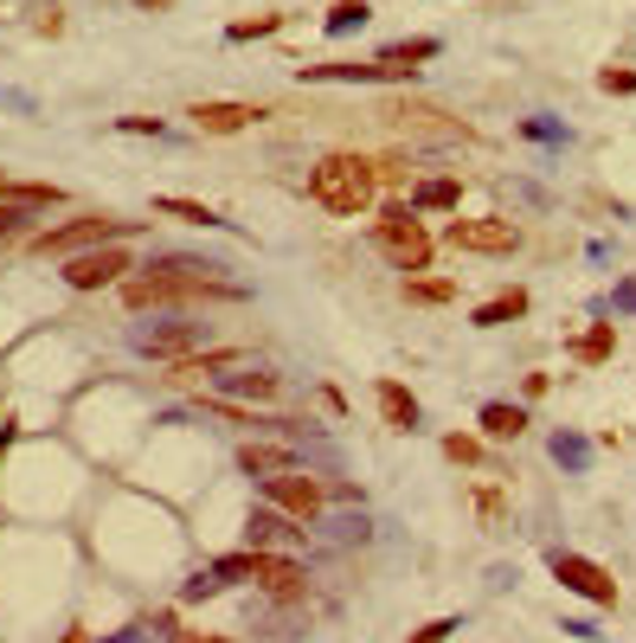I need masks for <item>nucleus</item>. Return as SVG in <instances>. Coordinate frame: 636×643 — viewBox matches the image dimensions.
I'll use <instances>...</instances> for the list:
<instances>
[{
  "label": "nucleus",
  "mask_w": 636,
  "mask_h": 643,
  "mask_svg": "<svg viewBox=\"0 0 636 643\" xmlns=\"http://www.w3.org/2000/svg\"><path fill=\"white\" fill-rule=\"evenodd\" d=\"M238 386H245V393H258V399H277V373H245Z\"/></svg>",
  "instance_id": "25"
},
{
  "label": "nucleus",
  "mask_w": 636,
  "mask_h": 643,
  "mask_svg": "<svg viewBox=\"0 0 636 643\" xmlns=\"http://www.w3.org/2000/svg\"><path fill=\"white\" fill-rule=\"evenodd\" d=\"M444 457H450V463H476V444H470V437H444Z\"/></svg>",
  "instance_id": "27"
},
{
  "label": "nucleus",
  "mask_w": 636,
  "mask_h": 643,
  "mask_svg": "<svg viewBox=\"0 0 636 643\" xmlns=\"http://www.w3.org/2000/svg\"><path fill=\"white\" fill-rule=\"evenodd\" d=\"M238 463H245L251 477H277V470H296V457H289V450H271V444H245V450H238Z\"/></svg>",
  "instance_id": "16"
},
{
  "label": "nucleus",
  "mask_w": 636,
  "mask_h": 643,
  "mask_svg": "<svg viewBox=\"0 0 636 643\" xmlns=\"http://www.w3.org/2000/svg\"><path fill=\"white\" fill-rule=\"evenodd\" d=\"M598 84L604 90H636V72H598Z\"/></svg>",
  "instance_id": "29"
},
{
  "label": "nucleus",
  "mask_w": 636,
  "mask_h": 643,
  "mask_svg": "<svg viewBox=\"0 0 636 643\" xmlns=\"http://www.w3.org/2000/svg\"><path fill=\"white\" fill-rule=\"evenodd\" d=\"M450 245L457 251H514L521 225L514 219H450Z\"/></svg>",
  "instance_id": "9"
},
{
  "label": "nucleus",
  "mask_w": 636,
  "mask_h": 643,
  "mask_svg": "<svg viewBox=\"0 0 636 643\" xmlns=\"http://www.w3.org/2000/svg\"><path fill=\"white\" fill-rule=\"evenodd\" d=\"M406 296H419V302H450L457 289L444 284V277H406Z\"/></svg>",
  "instance_id": "20"
},
{
  "label": "nucleus",
  "mask_w": 636,
  "mask_h": 643,
  "mask_svg": "<svg viewBox=\"0 0 636 643\" xmlns=\"http://www.w3.org/2000/svg\"><path fill=\"white\" fill-rule=\"evenodd\" d=\"M373 194H379V181H373V161H366V154H322V161L309 168V200L335 219L366 213Z\"/></svg>",
  "instance_id": "2"
},
{
  "label": "nucleus",
  "mask_w": 636,
  "mask_h": 643,
  "mask_svg": "<svg viewBox=\"0 0 636 643\" xmlns=\"http://www.w3.org/2000/svg\"><path fill=\"white\" fill-rule=\"evenodd\" d=\"M604 348H611V329H591V335L578 342V355H585V360H598V355H604Z\"/></svg>",
  "instance_id": "28"
},
{
  "label": "nucleus",
  "mask_w": 636,
  "mask_h": 643,
  "mask_svg": "<svg viewBox=\"0 0 636 643\" xmlns=\"http://www.w3.org/2000/svg\"><path fill=\"white\" fill-rule=\"evenodd\" d=\"M379 419H386L392 431H412L419 425V399H412L399 380H379Z\"/></svg>",
  "instance_id": "11"
},
{
  "label": "nucleus",
  "mask_w": 636,
  "mask_h": 643,
  "mask_svg": "<svg viewBox=\"0 0 636 643\" xmlns=\"http://www.w3.org/2000/svg\"><path fill=\"white\" fill-rule=\"evenodd\" d=\"M360 20H366V0H341V7L328 13V26H335V33H348V26H360Z\"/></svg>",
  "instance_id": "23"
},
{
  "label": "nucleus",
  "mask_w": 636,
  "mask_h": 643,
  "mask_svg": "<svg viewBox=\"0 0 636 643\" xmlns=\"http://www.w3.org/2000/svg\"><path fill=\"white\" fill-rule=\"evenodd\" d=\"M412 200H419V207H457V181H424Z\"/></svg>",
  "instance_id": "22"
},
{
  "label": "nucleus",
  "mask_w": 636,
  "mask_h": 643,
  "mask_svg": "<svg viewBox=\"0 0 636 643\" xmlns=\"http://www.w3.org/2000/svg\"><path fill=\"white\" fill-rule=\"evenodd\" d=\"M194 643H225V638H194Z\"/></svg>",
  "instance_id": "32"
},
{
  "label": "nucleus",
  "mask_w": 636,
  "mask_h": 643,
  "mask_svg": "<svg viewBox=\"0 0 636 643\" xmlns=\"http://www.w3.org/2000/svg\"><path fill=\"white\" fill-rule=\"evenodd\" d=\"M450 631H457V618H431L424 631H412V643H444Z\"/></svg>",
  "instance_id": "26"
},
{
  "label": "nucleus",
  "mask_w": 636,
  "mask_h": 643,
  "mask_svg": "<svg viewBox=\"0 0 636 643\" xmlns=\"http://www.w3.org/2000/svg\"><path fill=\"white\" fill-rule=\"evenodd\" d=\"M141 7H148V13H154V7H167V0H141Z\"/></svg>",
  "instance_id": "31"
},
{
  "label": "nucleus",
  "mask_w": 636,
  "mask_h": 643,
  "mask_svg": "<svg viewBox=\"0 0 636 643\" xmlns=\"http://www.w3.org/2000/svg\"><path fill=\"white\" fill-rule=\"evenodd\" d=\"M264 490H271V502H277L289 521H315L322 515V502H328V490L315 483V477H302V470H277V477H264Z\"/></svg>",
  "instance_id": "7"
},
{
  "label": "nucleus",
  "mask_w": 636,
  "mask_h": 643,
  "mask_svg": "<svg viewBox=\"0 0 636 643\" xmlns=\"http://www.w3.org/2000/svg\"><path fill=\"white\" fill-rule=\"evenodd\" d=\"M553 579H560L565 592L591 598V605H618V579L598 567V560H585V554H553Z\"/></svg>",
  "instance_id": "8"
},
{
  "label": "nucleus",
  "mask_w": 636,
  "mask_h": 643,
  "mask_svg": "<svg viewBox=\"0 0 636 643\" xmlns=\"http://www.w3.org/2000/svg\"><path fill=\"white\" fill-rule=\"evenodd\" d=\"M258 33H277V13H264V20H238V26H232V39H258Z\"/></svg>",
  "instance_id": "24"
},
{
  "label": "nucleus",
  "mask_w": 636,
  "mask_h": 643,
  "mask_svg": "<svg viewBox=\"0 0 636 643\" xmlns=\"http://www.w3.org/2000/svg\"><path fill=\"white\" fill-rule=\"evenodd\" d=\"M123 232H129V219L84 213V219H71V225H52V232H39V238H33V251H39V258H71V251L110 245V238H123Z\"/></svg>",
  "instance_id": "5"
},
{
  "label": "nucleus",
  "mask_w": 636,
  "mask_h": 643,
  "mask_svg": "<svg viewBox=\"0 0 636 643\" xmlns=\"http://www.w3.org/2000/svg\"><path fill=\"white\" fill-rule=\"evenodd\" d=\"M187 116H194V129H200V136H238V129H251L264 110H258V103H225V97H207V103H194Z\"/></svg>",
  "instance_id": "10"
},
{
  "label": "nucleus",
  "mask_w": 636,
  "mask_h": 643,
  "mask_svg": "<svg viewBox=\"0 0 636 643\" xmlns=\"http://www.w3.org/2000/svg\"><path fill=\"white\" fill-rule=\"evenodd\" d=\"M212 579H219V585H232V579H258L271 598H296L309 572L296 567V560H283V554H258V547H251V554H225V560H212Z\"/></svg>",
  "instance_id": "3"
},
{
  "label": "nucleus",
  "mask_w": 636,
  "mask_h": 643,
  "mask_svg": "<svg viewBox=\"0 0 636 643\" xmlns=\"http://www.w3.org/2000/svg\"><path fill=\"white\" fill-rule=\"evenodd\" d=\"M238 296H245V289L219 284L212 264H194V258H167L161 271L123 284V302H129V309H161V302H238Z\"/></svg>",
  "instance_id": "1"
},
{
  "label": "nucleus",
  "mask_w": 636,
  "mask_h": 643,
  "mask_svg": "<svg viewBox=\"0 0 636 643\" xmlns=\"http://www.w3.org/2000/svg\"><path fill=\"white\" fill-rule=\"evenodd\" d=\"M123 271H136L123 245H103V251H71V258H65V284L71 289H110V284H123Z\"/></svg>",
  "instance_id": "6"
},
{
  "label": "nucleus",
  "mask_w": 636,
  "mask_h": 643,
  "mask_svg": "<svg viewBox=\"0 0 636 643\" xmlns=\"http://www.w3.org/2000/svg\"><path fill=\"white\" fill-rule=\"evenodd\" d=\"M424 59H437V39H412V46H386V52H379L386 77H412Z\"/></svg>",
  "instance_id": "12"
},
{
  "label": "nucleus",
  "mask_w": 636,
  "mask_h": 643,
  "mask_svg": "<svg viewBox=\"0 0 636 643\" xmlns=\"http://www.w3.org/2000/svg\"><path fill=\"white\" fill-rule=\"evenodd\" d=\"M39 213V207H20V200H0V238H20L26 232V219Z\"/></svg>",
  "instance_id": "21"
},
{
  "label": "nucleus",
  "mask_w": 636,
  "mask_h": 643,
  "mask_svg": "<svg viewBox=\"0 0 636 643\" xmlns=\"http://www.w3.org/2000/svg\"><path fill=\"white\" fill-rule=\"evenodd\" d=\"M194 342H200V329H167V335H148V355H174L180 360Z\"/></svg>",
  "instance_id": "18"
},
{
  "label": "nucleus",
  "mask_w": 636,
  "mask_h": 643,
  "mask_svg": "<svg viewBox=\"0 0 636 643\" xmlns=\"http://www.w3.org/2000/svg\"><path fill=\"white\" fill-rule=\"evenodd\" d=\"M289 534H309V528H289V515H277V508L251 515V547L258 554H271V541H289Z\"/></svg>",
  "instance_id": "15"
},
{
  "label": "nucleus",
  "mask_w": 636,
  "mask_h": 643,
  "mask_svg": "<svg viewBox=\"0 0 636 643\" xmlns=\"http://www.w3.org/2000/svg\"><path fill=\"white\" fill-rule=\"evenodd\" d=\"M154 213H174V219H187V225H219L200 200H174V194H167V200H154Z\"/></svg>",
  "instance_id": "19"
},
{
  "label": "nucleus",
  "mask_w": 636,
  "mask_h": 643,
  "mask_svg": "<svg viewBox=\"0 0 636 643\" xmlns=\"http://www.w3.org/2000/svg\"><path fill=\"white\" fill-rule=\"evenodd\" d=\"M483 431H489L495 444H501V437H521V431H527V412H521V406H501V399H495V406H483Z\"/></svg>",
  "instance_id": "17"
},
{
  "label": "nucleus",
  "mask_w": 636,
  "mask_h": 643,
  "mask_svg": "<svg viewBox=\"0 0 636 643\" xmlns=\"http://www.w3.org/2000/svg\"><path fill=\"white\" fill-rule=\"evenodd\" d=\"M514 316H527V289H501V296H489V302L476 309V329H501V322H514Z\"/></svg>",
  "instance_id": "14"
},
{
  "label": "nucleus",
  "mask_w": 636,
  "mask_h": 643,
  "mask_svg": "<svg viewBox=\"0 0 636 643\" xmlns=\"http://www.w3.org/2000/svg\"><path fill=\"white\" fill-rule=\"evenodd\" d=\"M373 245H379V258L399 264V271H424V264H431V232H424L406 207H392L386 219H373Z\"/></svg>",
  "instance_id": "4"
},
{
  "label": "nucleus",
  "mask_w": 636,
  "mask_h": 643,
  "mask_svg": "<svg viewBox=\"0 0 636 643\" xmlns=\"http://www.w3.org/2000/svg\"><path fill=\"white\" fill-rule=\"evenodd\" d=\"M238 360H245V348H212V355H180L167 380H200V373H219V367H238Z\"/></svg>",
  "instance_id": "13"
},
{
  "label": "nucleus",
  "mask_w": 636,
  "mask_h": 643,
  "mask_svg": "<svg viewBox=\"0 0 636 643\" xmlns=\"http://www.w3.org/2000/svg\"><path fill=\"white\" fill-rule=\"evenodd\" d=\"M59 643H90V638H84V631H65V638H59Z\"/></svg>",
  "instance_id": "30"
}]
</instances>
